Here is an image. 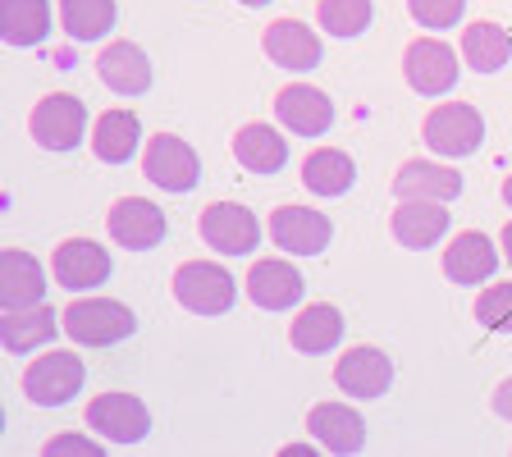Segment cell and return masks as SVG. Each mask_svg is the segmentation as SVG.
I'll return each mask as SVG.
<instances>
[{"label": "cell", "instance_id": "cell-19", "mask_svg": "<svg viewBox=\"0 0 512 457\" xmlns=\"http://www.w3.org/2000/svg\"><path fill=\"white\" fill-rule=\"evenodd\" d=\"M266 55L288 74H307L320 64V37L298 19H279L266 28Z\"/></svg>", "mask_w": 512, "mask_h": 457}, {"label": "cell", "instance_id": "cell-22", "mask_svg": "<svg viewBox=\"0 0 512 457\" xmlns=\"http://www.w3.org/2000/svg\"><path fill=\"white\" fill-rule=\"evenodd\" d=\"M494 270H499V252H494V243L485 234L467 229V234H458L453 243H448L444 275L453 279V284H485Z\"/></svg>", "mask_w": 512, "mask_h": 457}, {"label": "cell", "instance_id": "cell-37", "mask_svg": "<svg viewBox=\"0 0 512 457\" xmlns=\"http://www.w3.org/2000/svg\"><path fill=\"white\" fill-rule=\"evenodd\" d=\"M503 256H508V261H512V224H508V229H503Z\"/></svg>", "mask_w": 512, "mask_h": 457}, {"label": "cell", "instance_id": "cell-13", "mask_svg": "<svg viewBox=\"0 0 512 457\" xmlns=\"http://www.w3.org/2000/svg\"><path fill=\"white\" fill-rule=\"evenodd\" d=\"M307 430H311V439H316L325 453H334V457H348V453H362L366 448V421H362V412L348 407V403L311 407Z\"/></svg>", "mask_w": 512, "mask_h": 457}, {"label": "cell", "instance_id": "cell-29", "mask_svg": "<svg viewBox=\"0 0 512 457\" xmlns=\"http://www.w3.org/2000/svg\"><path fill=\"white\" fill-rule=\"evenodd\" d=\"M0 32L10 46H37L51 32V5L46 0H0Z\"/></svg>", "mask_w": 512, "mask_h": 457}, {"label": "cell", "instance_id": "cell-6", "mask_svg": "<svg viewBox=\"0 0 512 457\" xmlns=\"http://www.w3.org/2000/svg\"><path fill=\"white\" fill-rule=\"evenodd\" d=\"M83 380H87L83 357H74V352H46V357H37L23 371V394L37 407H64L83 389Z\"/></svg>", "mask_w": 512, "mask_h": 457}, {"label": "cell", "instance_id": "cell-33", "mask_svg": "<svg viewBox=\"0 0 512 457\" xmlns=\"http://www.w3.org/2000/svg\"><path fill=\"white\" fill-rule=\"evenodd\" d=\"M407 10L421 28L430 32H444V28H458L462 23V10H467V0H407Z\"/></svg>", "mask_w": 512, "mask_h": 457}, {"label": "cell", "instance_id": "cell-36", "mask_svg": "<svg viewBox=\"0 0 512 457\" xmlns=\"http://www.w3.org/2000/svg\"><path fill=\"white\" fill-rule=\"evenodd\" d=\"M284 453H288V457H311V444H288Z\"/></svg>", "mask_w": 512, "mask_h": 457}, {"label": "cell", "instance_id": "cell-30", "mask_svg": "<svg viewBox=\"0 0 512 457\" xmlns=\"http://www.w3.org/2000/svg\"><path fill=\"white\" fill-rule=\"evenodd\" d=\"M60 23L74 42H101L115 28V0H60Z\"/></svg>", "mask_w": 512, "mask_h": 457}, {"label": "cell", "instance_id": "cell-1", "mask_svg": "<svg viewBox=\"0 0 512 457\" xmlns=\"http://www.w3.org/2000/svg\"><path fill=\"white\" fill-rule=\"evenodd\" d=\"M64 330L83 348H110L138 330V316L115 298H74V307L64 311Z\"/></svg>", "mask_w": 512, "mask_h": 457}, {"label": "cell", "instance_id": "cell-35", "mask_svg": "<svg viewBox=\"0 0 512 457\" xmlns=\"http://www.w3.org/2000/svg\"><path fill=\"white\" fill-rule=\"evenodd\" d=\"M494 412H499L503 421H512V380H503L499 389H494Z\"/></svg>", "mask_w": 512, "mask_h": 457}, {"label": "cell", "instance_id": "cell-38", "mask_svg": "<svg viewBox=\"0 0 512 457\" xmlns=\"http://www.w3.org/2000/svg\"><path fill=\"white\" fill-rule=\"evenodd\" d=\"M503 202L512 206V174H508V179H503Z\"/></svg>", "mask_w": 512, "mask_h": 457}, {"label": "cell", "instance_id": "cell-4", "mask_svg": "<svg viewBox=\"0 0 512 457\" xmlns=\"http://www.w3.org/2000/svg\"><path fill=\"white\" fill-rule=\"evenodd\" d=\"M87 430L106 439V444H138L151 435V412L138 394H96L87 403Z\"/></svg>", "mask_w": 512, "mask_h": 457}, {"label": "cell", "instance_id": "cell-10", "mask_svg": "<svg viewBox=\"0 0 512 457\" xmlns=\"http://www.w3.org/2000/svg\"><path fill=\"white\" fill-rule=\"evenodd\" d=\"M270 238L275 247H284L288 256H316L330 247L334 224L325 211H311V206H279L270 215Z\"/></svg>", "mask_w": 512, "mask_h": 457}, {"label": "cell", "instance_id": "cell-20", "mask_svg": "<svg viewBox=\"0 0 512 457\" xmlns=\"http://www.w3.org/2000/svg\"><path fill=\"white\" fill-rule=\"evenodd\" d=\"M448 202H403L394 211V220H389V229H394V238L407 247V252H426V247H435L439 238L448 234Z\"/></svg>", "mask_w": 512, "mask_h": 457}, {"label": "cell", "instance_id": "cell-12", "mask_svg": "<svg viewBox=\"0 0 512 457\" xmlns=\"http://www.w3.org/2000/svg\"><path fill=\"white\" fill-rule=\"evenodd\" d=\"M106 229L128 252H151L165 238V211L156 202H147V197H119L115 211L106 215Z\"/></svg>", "mask_w": 512, "mask_h": 457}, {"label": "cell", "instance_id": "cell-23", "mask_svg": "<svg viewBox=\"0 0 512 457\" xmlns=\"http://www.w3.org/2000/svg\"><path fill=\"white\" fill-rule=\"evenodd\" d=\"M343 339V316L330 307V302H311V307L298 311V320L288 325V343L307 357H320V352H334V343Z\"/></svg>", "mask_w": 512, "mask_h": 457}, {"label": "cell", "instance_id": "cell-17", "mask_svg": "<svg viewBox=\"0 0 512 457\" xmlns=\"http://www.w3.org/2000/svg\"><path fill=\"white\" fill-rule=\"evenodd\" d=\"M462 192V174L453 165H435V160H407L394 174V197L398 202H453Z\"/></svg>", "mask_w": 512, "mask_h": 457}, {"label": "cell", "instance_id": "cell-2", "mask_svg": "<svg viewBox=\"0 0 512 457\" xmlns=\"http://www.w3.org/2000/svg\"><path fill=\"white\" fill-rule=\"evenodd\" d=\"M238 298V279L215 261H183L174 270V302L197 316H224Z\"/></svg>", "mask_w": 512, "mask_h": 457}, {"label": "cell", "instance_id": "cell-25", "mask_svg": "<svg viewBox=\"0 0 512 457\" xmlns=\"http://www.w3.org/2000/svg\"><path fill=\"white\" fill-rule=\"evenodd\" d=\"M234 156H238V165L252 174H279L288 160V142L279 138V128H270V124H243L234 138Z\"/></svg>", "mask_w": 512, "mask_h": 457}, {"label": "cell", "instance_id": "cell-15", "mask_svg": "<svg viewBox=\"0 0 512 457\" xmlns=\"http://www.w3.org/2000/svg\"><path fill=\"white\" fill-rule=\"evenodd\" d=\"M302 293H307V279L279 256H266V261H256L247 270V298L261 311H293L302 302Z\"/></svg>", "mask_w": 512, "mask_h": 457}, {"label": "cell", "instance_id": "cell-31", "mask_svg": "<svg viewBox=\"0 0 512 457\" xmlns=\"http://www.w3.org/2000/svg\"><path fill=\"white\" fill-rule=\"evenodd\" d=\"M371 0H320L316 19L330 37H357V32L371 28Z\"/></svg>", "mask_w": 512, "mask_h": 457}, {"label": "cell", "instance_id": "cell-8", "mask_svg": "<svg viewBox=\"0 0 512 457\" xmlns=\"http://www.w3.org/2000/svg\"><path fill=\"white\" fill-rule=\"evenodd\" d=\"M403 74H407V83H412V92L444 96L448 87L458 83L462 69H458V55H453L448 42H439V37H416L403 55Z\"/></svg>", "mask_w": 512, "mask_h": 457}, {"label": "cell", "instance_id": "cell-39", "mask_svg": "<svg viewBox=\"0 0 512 457\" xmlns=\"http://www.w3.org/2000/svg\"><path fill=\"white\" fill-rule=\"evenodd\" d=\"M238 5H252V10H261V5H270V0H238Z\"/></svg>", "mask_w": 512, "mask_h": 457}, {"label": "cell", "instance_id": "cell-5", "mask_svg": "<svg viewBox=\"0 0 512 457\" xmlns=\"http://www.w3.org/2000/svg\"><path fill=\"white\" fill-rule=\"evenodd\" d=\"M28 128H32V138H37V147L74 151L78 142H83V133H87V106L78 101V96H69V92H51V96L37 101Z\"/></svg>", "mask_w": 512, "mask_h": 457}, {"label": "cell", "instance_id": "cell-34", "mask_svg": "<svg viewBox=\"0 0 512 457\" xmlns=\"http://www.w3.org/2000/svg\"><path fill=\"white\" fill-rule=\"evenodd\" d=\"M46 453H83V457H101V444H92V439H83V435H55L51 444H46Z\"/></svg>", "mask_w": 512, "mask_h": 457}, {"label": "cell", "instance_id": "cell-3", "mask_svg": "<svg viewBox=\"0 0 512 457\" xmlns=\"http://www.w3.org/2000/svg\"><path fill=\"white\" fill-rule=\"evenodd\" d=\"M421 138H426V147L444 160L476 156L480 142H485V119H480V110L467 106V101H444V106H435L426 115Z\"/></svg>", "mask_w": 512, "mask_h": 457}, {"label": "cell", "instance_id": "cell-27", "mask_svg": "<svg viewBox=\"0 0 512 457\" xmlns=\"http://www.w3.org/2000/svg\"><path fill=\"white\" fill-rule=\"evenodd\" d=\"M357 179V165H352L348 151L339 147H316L307 160H302V183L316 197H343Z\"/></svg>", "mask_w": 512, "mask_h": 457}, {"label": "cell", "instance_id": "cell-32", "mask_svg": "<svg viewBox=\"0 0 512 457\" xmlns=\"http://www.w3.org/2000/svg\"><path fill=\"white\" fill-rule=\"evenodd\" d=\"M476 320L494 334H512V284H490L476 298Z\"/></svg>", "mask_w": 512, "mask_h": 457}, {"label": "cell", "instance_id": "cell-14", "mask_svg": "<svg viewBox=\"0 0 512 457\" xmlns=\"http://www.w3.org/2000/svg\"><path fill=\"white\" fill-rule=\"evenodd\" d=\"M275 115L288 133H298V138H320V133H330V124H334V101L320 92V87L293 83L275 96Z\"/></svg>", "mask_w": 512, "mask_h": 457}, {"label": "cell", "instance_id": "cell-28", "mask_svg": "<svg viewBox=\"0 0 512 457\" xmlns=\"http://www.w3.org/2000/svg\"><path fill=\"white\" fill-rule=\"evenodd\" d=\"M462 55H467V64L476 69V74H499L503 64H508L512 55V32L503 28V23H471L467 32H462Z\"/></svg>", "mask_w": 512, "mask_h": 457}, {"label": "cell", "instance_id": "cell-18", "mask_svg": "<svg viewBox=\"0 0 512 457\" xmlns=\"http://www.w3.org/2000/svg\"><path fill=\"white\" fill-rule=\"evenodd\" d=\"M96 74L115 96H142L151 87V60L138 42H115L96 55Z\"/></svg>", "mask_w": 512, "mask_h": 457}, {"label": "cell", "instance_id": "cell-24", "mask_svg": "<svg viewBox=\"0 0 512 457\" xmlns=\"http://www.w3.org/2000/svg\"><path fill=\"white\" fill-rule=\"evenodd\" d=\"M60 320L46 302H37V307H23V311H10V316L0 320V339H5V352H32L42 348V343H51L55 334H60Z\"/></svg>", "mask_w": 512, "mask_h": 457}, {"label": "cell", "instance_id": "cell-7", "mask_svg": "<svg viewBox=\"0 0 512 457\" xmlns=\"http://www.w3.org/2000/svg\"><path fill=\"white\" fill-rule=\"evenodd\" d=\"M142 174L165 192H192L197 179H202V160H197V151H192L183 138H174V133H156L151 147H147V156H142Z\"/></svg>", "mask_w": 512, "mask_h": 457}, {"label": "cell", "instance_id": "cell-11", "mask_svg": "<svg viewBox=\"0 0 512 457\" xmlns=\"http://www.w3.org/2000/svg\"><path fill=\"white\" fill-rule=\"evenodd\" d=\"M202 238L224 256H247L261 243V220L238 202H215L202 211Z\"/></svg>", "mask_w": 512, "mask_h": 457}, {"label": "cell", "instance_id": "cell-9", "mask_svg": "<svg viewBox=\"0 0 512 457\" xmlns=\"http://www.w3.org/2000/svg\"><path fill=\"white\" fill-rule=\"evenodd\" d=\"M51 275L69 293H92L96 284L110 279V252L101 243H92V238H69V243L55 247Z\"/></svg>", "mask_w": 512, "mask_h": 457}, {"label": "cell", "instance_id": "cell-21", "mask_svg": "<svg viewBox=\"0 0 512 457\" xmlns=\"http://www.w3.org/2000/svg\"><path fill=\"white\" fill-rule=\"evenodd\" d=\"M46 293V270L37 256L19 252L10 247L5 261H0V298H5V311H23V307H37Z\"/></svg>", "mask_w": 512, "mask_h": 457}, {"label": "cell", "instance_id": "cell-26", "mask_svg": "<svg viewBox=\"0 0 512 457\" xmlns=\"http://www.w3.org/2000/svg\"><path fill=\"white\" fill-rule=\"evenodd\" d=\"M142 142V124L133 110H106V115L96 119V133H92V151L96 160H106V165H128L133 151Z\"/></svg>", "mask_w": 512, "mask_h": 457}, {"label": "cell", "instance_id": "cell-16", "mask_svg": "<svg viewBox=\"0 0 512 457\" xmlns=\"http://www.w3.org/2000/svg\"><path fill=\"white\" fill-rule=\"evenodd\" d=\"M334 380H339L343 394L362 398V403H371V398H384L389 394V384H394V366H389V357H384L380 348H348L339 357V366H334Z\"/></svg>", "mask_w": 512, "mask_h": 457}]
</instances>
